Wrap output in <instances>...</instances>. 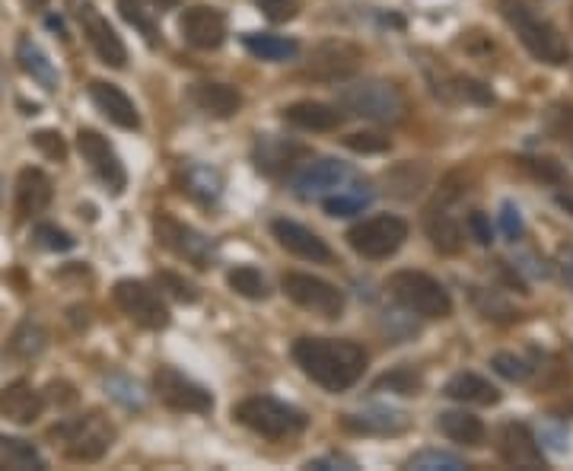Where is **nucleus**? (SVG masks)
Listing matches in <instances>:
<instances>
[{"label": "nucleus", "mask_w": 573, "mask_h": 471, "mask_svg": "<svg viewBox=\"0 0 573 471\" xmlns=\"http://www.w3.org/2000/svg\"><path fill=\"white\" fill-rule=\"evenodd\" d=\"M156 284H160V290H166L169 296H176L179 303H198V287L185 281V277L172 274V271H160L156 274Z\"/></svg>", "instance_id": "37998d69"}, {"label": "nucleus", "mask_w": 573, "mask_h": 471, "mask_svg": "<svg viewBox=\"0 0 573 471\" xmlns=\"http://www.w3.org/2000/svg\"><path fill=\"white\" fill-rule=\"evenodd\" d=\"M153 389L156 398L163 401L172 411H188V414H207L214 408V398L204 386H198L195 379H188L185 373H179L176 366H160L153 376Z\"/></svg>", "instance_id": "9d476101"}, {"label": "nucleus", "mask_w": 573, "mask_h": 471, "mask_svg": "<svg viewBox=\"0 0 573 471\" xmlns=\"http://www.w3.org/2000/svg\"><path fill=\"white\" fill-rule=\"evenodd\" d=\"M42 408H45V398L42 392L32 389V382L26 379H16L10 386L0 392V414L7 417L13 424H32L42 417Z\"/></svg>", "instance_id": "412c9836"}, {"label": "nucleus", "mask_w": 573, "mask_h": 471, "mask_svg": "<svg viewBox=\"0 0 573 471\" xmlns=\"http://www.w3.org/2000/svg\"><path fill=\"white\" fill-rule=\"evenodd\" d=\"M468 233L478 242V246H491L494 242V226H491V217L484 211H472L468 214Z\"/></svg>", "instance_id": "de8ad7c7"}, {"label": "nucleus", "mask_w": 573, "mask_h": 471, "mask_svg": "<svg viewBox=\"0 0 573 471\" xmlns=\"http://www.w3.org/2000/svg\"><path fill=\"white\" fill-rule=\"evenodd\" d=\"M545 131L554 137V141H564L573 147V106H551L545 112Z\"/></svg>", "instance_id": "ea45409f"}, {"label": "nucleus", "mask_w": 573, "mask_h": 471, "mask_svg": "<svg viewBox=\"0 0 573 471\" xmlns=\"http://www.w3.org/2000/svg\"><path fill=\"white\" fill-rule=\"evenodd\" d=\"M36 242L48 252H71L74 249V236L58 230L55 223H39L36 226Z\"/></svg>", "instance_id": "c03bdc74"}, {"label": "nucleus", "mask_w": 573, "mask_h": 471, "mask_svg": "<svg viewBox=\"0 0 573 471\" xmlns=\"http://www.w3.org/2000/svg\"><path fill=\"white\" fill-rule=\"evenodd\" d=\"M45 341H48L45 328H42L39 322H32V319H29V322H23L20 328L13 331V338H10V354H13V357H23V360H29V357L42 354Z\"/></svg>", "instance_id": "f704fd0d"}, {"label": "nucleus", "mask_w": 573, "mask_h": 471, "mask_svg": "<svg viewBox=\"0 0 573 471\" xmlns=\"http://www.w3.org/2000/svg\"><path fill=\"white\" fill-rule=\"evenodd\" d=\"M0 468H10V471H42L45 462H42L39 449L32 446V443L0 433Z\"/></svg>", "instance_id": "2f4dec72"}, {"label": "nucleus", "mask_w": 573, "mask_h": 471, "mask_svg": "<svg viewBox=\"0 0 573 471\" xmlns=\"http://www.w3.org/2000/svg\"><path fill=\"white\" fill-rule=\"evenodd\" d=\"M115 303L131 322H137L141 328L160 331L169 325L166 303L160 300V293L144 281H118L115 284Z\"/></svg>", "instance_id": "f8f14e48"}, {"label": "nucleus", "mask_w": 573, "mask_h": 471, "mask_svg": "<svg viewBox=\"0 0 573 471\" xmlns=\"http://www.w3.org/2000/svg\"><path fill=\"white\" fill-rule=\"evenodd\" d=\"M106 389H109V395L115 401H121V405L131 408V411H144V405H147V395L141 389V382L131 379V376H121V373L109 376L106 379Z\"/></svg>", "instance_id": "c9c22d12"}, {"label": "nucleus", "mask_w": 573, "mask_h": 471, "mask_svg": "<svg viewBox=\"0 0 573 471\" xmlns=\"http://www.w3.org/2000/svg\"><path fill=\"white\" fill-rule=\"evenodd\" d=\"M284 293L290 296L293 303H297L300 309L312 312V316H322V319H338L344 312V293L335 287L322 281V277H312V274H284L281 281Z\"/></svg>", "instance_id": "1a4fd4ad"}, {"label": "nucleus", "mask_w": 573, "mask_h": 471, "mask_svg": "<svg viewBox=\"0 0 573 471\" xmlns=\"http://www.w3.org/2000/svg\"><path fill=\"white\" fill-rule=\"evenodd\" d=\"M373 389H376V392L389 389V392H395V395H418V392H421V376L414 373V370H408V366H402V370L386 373L382 379H376Z\"/></svg>", "instance_id": "a19ab883"}, {"label": "nucleus", "mask_w": 573, "mask_h": 471, "mask_svg": "<svg viewBox=\"0 0 573 471\" xmlns=\"http://www.w3.org/2000/svg\"><path fill=\"white\" fill-rule=\"evenodd\" d=\"M497 452L513 468H545V452L526 424H503L497 433Z\"/></svg>", "instance_id": "dca6fc26"}, {"label": "nucleus", "mask_w": 573, "mask_h": 471, "mask_svg": "<svg viewBox=\"0 0 573 471\" xmlns=\"http://www.w3.org/2000/svg\"><path fill=\"white\" fill-rule=\"evenodd\" d=\"M16 61H20V67L23 71L36 80L42 90H48V93H55L58 90V71H55V64L48 61V55L45 51L32 42V39H20L16 42Z\"/></svg>", "instance_id": "bb28decb"}, {"label": "nucleus", "mask_w": 573, "mask_h": 471, "mask_svg": "<svg viewBox=\"0 0 573 471\" xmlns=\"http://www.w3.org/2000/svg\"><path fill=\"white\" fill-rule=\"evenodd\" d=\"M51 436L61 443V449L77 462H96L109 452L115 430L102 414H83V417H71V421H61Z\"/></svg>", "instance_id": "39448f33"}, {"label": "nucleus", "mask_w": 573, "mask_h": 471, "mask_svg": "<svg viewBox=\"0 0 573 471\" xmlns=\"http://www.w3.org/2000/svg\"><path fill=\"white\" fill-rule=\"evenodd\" d=\"M74 13H77V20L86 32V39H90L93 51L99 55L102 64H109V67H125L128 64V48L125 42L118 39V32L109 26V20L102 16L90 0H74Z\"/></svg>", "instance_id": "4468645a"}, {"label": "nucleus", "mask_w": 573, "mask_h": 471, "mask_svg": "<svg viewBox=\"0 0 573 471\" xmlns=\"http://www.w3.org/2000/svg\"><path fill=\"white\" fill-rule=\"evenodd\" d=\"M51 204V179L42 169H23L16 179V207L23 217H36Z\"/></svg>", "instance_id": "393cba45"}, {"label": "nucleus", "mask_w": 573, "mask_h": 471, "mask_svg": "<svg viewBox=\"0 0 573 471\" xmlns=\"http://www.w3.org/2000/svg\"><path fill=\"white\" fill-rule=\"evenodd\" d=\"M242 45H246L249 55L262 58V61H290V58H297V51H300V45L293 39L271 36V32H249V36H242Z\"/></svg>", "instance_id": "7c9ffc66"}, {"label": "nucleus", "mask_w": 573, "mask_h": 471, "mask_svg": "<svg viewBox=\"0 0 573 471\" xmlns=\"http://www.w3.org/2000/svg\"><path fill=\"white\" fill-rule=\"evenodd\" d=\"M23 4H26L29 10H45V7H48V0H23Z\"/></svg>", "instance_id": "864d4df0"}, {"label": "nucleus", "mask_w": 573, "mask_h": 471, "mask_svg": "<svg viewBox=\"0 0 573 471\" xmlns=\"http://www.w3.org/2000/svg\"><path fill=\"white\" fill-rule=\"evenodd\" d=\"M182 182H185V191H188V195H191V198H198L201 204H214V201L220 198V191H223L220 172L211 169V166H201V163L188 166V169H185V176H182Z\"/></svg>", "instance_id": "473e14b6"}, {"label": "nucleus", "mask_w": 573, "mask_h": 471, "mask_svg": "<svg viewBox=\"0 0 573 471\" xmlns=\"http://www.w3.org/2000/svg\"><path fill=\"white\" fill-rule=\"evenodd\" d=\"M427 236L443 255H456L462 249V226L446 207H433L427 214Z\"/></svg>", "instance_id": "c756f323"}, {"label": "nucleus", "mask_w": 573, "mask_h": 471, "mask_svg": "<svg viewBox=\"0 0 573 471\" xmlns=\"http://www.w3.org/2000/svg\"><path fill=\"white\" fill-rule=\"evenodd\" d=\"M338 102L351 115L376 121V125H398L408 112V102H405L402 90H398L395 83H386V80H363V83L341 86Z\"/></svg>", "instance_id": "7ed1b4c3"}, {"label": "nucleus", "mask_w": 573, "mask_h": 471, "mask_svg": "<svg viewBox=\"0 0 573 471\" xmlns=\"http://www.w3.org/2000/svg\"><path fill=\"white\" fill-rule=\"evenodd\" d=\"M271 233H274V239L281 242L287 252H293L297 258H306V261H328V258H332V249L325 246V239H319L312 230H306L303 223L274 220L271 223Z\"/></svg>", "instance_id": "aec40b11"}, {"label": "nucleus", "mask_w": 573, "mask_h": 471, "mask_svg": "<svg viewBox=\"0 0 573 471\" xmlns=\"http://www.w3.org/2000/svg\"><path fill=\"white\" fill-rule=\"evenodd\" d=\"M523 166L526 169H532L538 179H545V182H564V169L554 163V160H523Z\"/></svg>", "instance_id": "3c124183"}, {"label": "nucleus", "mask_w": 573, "mask_h": 471, "mask_svg": "<svg viewBox=\"0 0 573 471\" xmlns=\"http://www.w3.org/2000/svg\"><path fill=\"white\" fill-rule=\"evenodd\" d=\"M7 90V71H4V61H0V96Z\"/></svg>", "instance_id": "5fc2aeb1"}, {"label": "nucleus", "mask_w": 573, "mask_h": 471, "mask_svg": "<svg viewBox=\"0 0 573 471\" xmlns=\"http://www.w3.org/2000/svg\"><path fill=\"white\" fill-rule=\"evenodd\" d=\"M408 468H414V471H465L468 465L459 456H453V452L424 449L418 456L408 459Z\"/></svg>", "instance_id": "4c0bfd02"}, {"label": "nucleus", "mask_w": 573, "mask_h": 471, "mask_svg": "<svg viewBox=\"0 0 573 471\" xmlns=\"http://www.w3.org/2000/svg\"><path fill=\"white\" fill-rule=\"evenodd\" d=\"M233 417L242 427L268 436V440H284V436H293L306 427V414L277 398H246L242 405H236Z\"/></svg>", "instance_id": "423d86ee"}, {"label": "nucleus", "mask_w": 573, "mask_h": 471, "mask_svg": "<svg viewBox=\"0 0 573 471\" xmlns=\"http://www.w3.org/2000/svg\"><path fill=\"white\" fill-rule=\"evenodd\" d=\"M271 23H290L300 13V0H252Z\"/></svg>", "instance_id": "a18cd8bd"}, {"label": "nucleus", "mask_w": 573, "mask_h": 471, "mask_svg": "<svg viewBox=\"0 0 573 471\" xmlns=\"http://www.w3.org/2000/svg\"><path fill=\"white\" fill-rule=\"evenodd\" d=\"M77 150H80L83 160L93 166V172L99 176V182L106 185L112 195H121V191H125L128 172H125V166H121V160H118V153L112 150V144H109L99 131L80 128V134H77Z\"/></svg>", "instance_id": "ddd939ff"}, {"label": "nucleus", "mask_w": 573, "mask_h": 471, "mask_svg": "<svg viewBox=\"0 0 573 471\" xmlns=\"http://www.w3.org/2000/svg\"><path fill=\"white\" fill-rule=\"evenodd\" d=\"M437 93H443L449 102H472V106H491L494 102V93L488 90V86L478 83V80H468V77L446 80L443 86H437Z\"/></svg>", "instance_id": "72a5a7b5"}, {"label": "nucleus", "mask_w": 573, "mask_h": 471, "mask_svg": "<svg viewBox=\"0 0 573 471\" xmlns=\"http://www.w3.org/2000/svg\"><path fill=\"white\" fill-rule=\"evenodd\" d=\"M363 61V51L351 42H325L312 51V58L306 64V74L325 80V83H335L357 74V67Z\"/></svg>", "instance_id": "2eb2a0df"}, {"label": "nucleus", "mask_w": 573, "mask_h": 471, "mask_svg": "<svg viewBox=\"0 0 573 471\" xmlns=\"http://www.w3.org/2000/svg\"><path fill=\"white\" fill-rule=\"evenodd\" d=\"M437 427L443 436H449V440L459 443V446H481L484 436H488L481 417L468 414V411H443L437 417Z\"/></svg>", "instance_id": "c85d7f7f"}, {"label": "nucleus", "mask_w": 573, "mask_h": 471, "mask_svg": "<svg viewBox=\"0 0 573 471\" xmlns=\"http://www.w3.org/2000/svg\"><path fill=\"white\" fill-rule=\"evenodd\" d=\"M252 156H255V166L262 172H284L297 163V156H303V147L287 141V137H277V134H258Z\"/></svg>", "instance_id": "5701e85b"}, {"label": "nucleus", "mask_w": 573, "mask_h": 471, "mask_svg": "<svg viewBox=\"0 0 573 471\" xmlns=\"http://www.w3.org/2000/svg\"><path fill=\"white\" fill-rule=\"evenodd\" d=\"M118 13L125 16V23H131L141 36L147 39V45H160V26H156L150 16H147V10L137 4V0H118Z\"/></svg>", "instance_id": "e433bc0d"}, {"label": "nucleus", "mask_w": 573, "mask_h": 471, "mask_svg": "<svg viewBox=\"0 0 573 471\" xmlns=\"http://www.w3.org/2000/svg\"><path fill=\"white\" fill-rule=\"evenodd\" d=\"M389 293L414 316L424 319H446L453 312V296L446 293L440 281H433L424 271H395L389 277Z\"/></svg>", "instance_id": "20e7f679"}, {"label": "nucleus", "mask_w": 573, "mask_h": 471, "mask_svg": "<svg viewBox=\"0 0 573 471\" xmlns=\"http://www.w3.org/2000/svg\"><path fill=\"white\" fill-rule=\"evenodd\" d=\"M32 144H36L48 160H64L67 156V144H64V137L58 131H39V134H32Z\"/></svg>", "instance_id": "49530a36"}, {"label": "nucleus", "mask_w": 573, "mask_h": 471, "mask_svg": "<svg viewBox=\"0 0 573 471\" xmlns=\"http://www.w3.org/2000/svg\"><path fill=\"white\" fill-rule=\"evenodd\" d=\"M491 366H494V370H497L503 379H510V382H526V379L532 376V366H529L523 357L510 354V351H500V354H494Z\"/></svg>", "instance_id": "79ce46f5"}, {"label": "nucleus", "mask_w": 573, "mask_h": 471, "mask_svg": "<svg viewBox=\"0 0 573 471\" xmlns=\"http://www.w3.org/2000/svg\"><path fill=\"white\" fill-rule=\"evenodd\" d=\"M153 4H156V7H160V10H169V7H176V4H179V0H153Z\"/></svg>", "instance_id": "6e6d98bb"}, {"label": "nucleus", "mask_w": 573, "mask_h": 471, "mask_svg": "<svg viewBox=\"0 0 573 471\" xmlns=\"http://www.w3.org/2000/svg\"><path fill=\"white\" fill-rule=\"evenodd\" d=\"M230 287L239 293V296H246V300H265L268 296V284H265V277L258 274L255 268H236V271H230Z\"/></svg>", "instance_id": "58836bf2"}, {"label": "nucleus", "mask_w": 573, "mask_h": 471, "mask_svg": "<svg viewBox=\"0 0 573 471\" xmlns=\"http://www.w3.org/2000/svg\"><path fill=\"white\" fill-rule=\"evenodd\" d=\"M0 198H4V182H0Z\"/></svg>", "instance_id": "4d7b16f0"}, {"label": "nucleus", "mask_w": 573, "mask_h": 471, "mask_svg": "<svg viewBox=\"0 0 573 471\" xmlns=\"http://www.w3.org/2000/svg\"><path fill=\"white\" fill-rule=\"evenodd\" d=\"M500 226H503V236H507L510 242H519L526 233V226H523V217H519V211L513 204H503V211H500Z\"/></svg>", "instance_id": "8fccbe9b"}, {"label": "nucleus", "mask_w": 573, "mask_h": 471, "mask_svg": "<svg viewBox=\"0 0 573 471\" xmlns=\"http://www.w3.org/2000/svg\"><path fill=\"white\" fill-rule=\"evenodd\" d=\"M558 204L564 207L567 214H573V195H558Z\"/></svg>", "instance_id": "603ef678"}, {"label": "nucleus", "mask_w": 573, "mask_h": 471, "mask_svg": "<svg viewBox=\"0 0 573 471\" xmlns=\"http://www.w3.org/2000/svg\"><path fill=\"white\" fill-rule=\"evenodd\" d=\"M344 144L351 147L354 153H382V150H389V137H382V134H351Z\"/></svg>", "instance_id": "09e8293b"}, {"label": "nucleus", "mask_w": 573, "mask_h": 471, "mask_svg": "<svg viewBox=\"0 0 573 471\" xmlns=\"http://www.w3.org/2000/svg\"><path fill=\"white\" fill-rule=\"evenodd\" d=\"M293 360L300 370L328 392H344L367 370V354L354 341L338 338H300L293 344Z\"/></svg>", "instance_id": "f257e3e1"}, {"label": "nucleus", "mask_w": 573, "mask_h": 471, "mask_svg": "<svg viewBox=\"0 0 573 471\" xmlns=\"http://www.w3.org/2000/svg\"><path fill=\"white\" fill-rule=\"evenodd\" d=\"M354 179H357L354 166L322 156V160H309L306 166L293 169L290 185H293V191H297L300 198H306V201L319 198L322 201V198L332 195V191L344 188L347 182H354Z\"/></svg>", "instance_id": "9b49d317"}, {"label": "nucleus", "mask_w": 573, "mask_h": 471, "mask_svg": "<svg viewBox=\"0 0 573 471\" xmlns=\"http://www.w3.org/2000/svg\"><path fill=\"white\" fill-rule=\"evenodd\" d=\"M182 36L188 45L201 51H214L227 39V16L214 7H191L182 16Z\"/></svg>", "instance_id": "f3484780"}, {"label": "nucleus", "mask_w": 573, "mask_h": 471, "mask_svg": "<svg viewBox=\"0 0 573 471\" xmlns=\"http://www.w3.org/2000/svg\"><path fill=\"white\" fill-rule=\"evenodd\" d=\"M408 239V223L402 217L392 214H379L370 220H360L357 226L347 230V242L351 249L363 258H389L405 246Z\"/></svg>", "instance_id": "0eeeda50"}, {"label": "nucleus", "mask_w": 573, "mask_h": 471, "mask_svg": "<svg viewBox=\"0 0 573 471\" xmlns=\"http://www.w3.org/2000/svg\"><path fill=\"white\" fill-rule=\"evenodd\" d=\"M443 392L453 401H465V405H497L500 401V392L478 373H456L443 386Z\"/></svg>", "instance_id": "cd10ccee"}, {"label": "nucleus", "mask_w": 573, "mask_h": 471, "mask_svg": "<svg viewBox=\"0 0 573 471\" xmlns=\"http://www.w3.org/2000/svg\"><path fill=\"white\" fill-rule=\"evenodd\" d=\"M376 198V191L367 185V182H347L344 188L332 191L328 198H322V207H325V214L328 217H354V214H363L367 207L373 204Z\"/></svg>", "instance_id": "a878e982"}, {"label": "nucleus", "mask_w": 573, "mask_h": 471, "mask_svg": "<svg viewBox=\"0 0 573 471\" xmlns=\"http://www.w3.org/2000/svg\"><path fill=\"white\" fill-rule=\"evenodd\" d=\"M341 427L363 436H398L411 430V417L395 408H367L360 414H344Z\"/></svg>", "instance_id": "6ab92c4d"}, {"label": "nucleus", "mask_w": 573, "mask_h": 471, "mask_svg": "<svg viewBox=\"0 0 573 471\" xmlns=\"http://www.w3.org/2000/svg\"><path fill=\"white\" fill-rule=\"evenodd\" d=\"M90 99H93V106L112 121V125L125 128V131L141 128V115H137L134 102L128 99V93H121L115 83L93 80L90 83Z\"/></svg>", "instance_id": "a211bd4d"}, {"label": "nucleus", "mask_w": 573, "mask_h": 471, "mask_svg": "<svg viewBox=\"0 0 573 471\" xmlns=\"http://www.w3.org/2000/svg\"><path fill=\"white\" fill-rule=\"evenodd\" d=\"M284 118L290 121L293 128H303V131H335L341 128V109L338 106H328V102H293L290 109H284Z\"/></svg>", "instance_id": "b1692460"}, {"label": "nucleus", "mask_w": 573, "mask_h": 471, "mask_svg": "<svg viewBox=\"0 0 573 471\" xmlns=\"http://www.w3.org/2000/svg\"><path fill=\"white\" fill-rule=\"evenodd\" d=\"M191 106L211 118H233L242 109V93L227 83H195L188 90Z\"/></svg>", "instance_id": "4be33fe9"}, {"label": "nucleus", "mask_w": 573, "mask_h": 471, "mask_svg": "<svg viewBox=\"0 0 573 471\" xmlns=\"http://www.w3.org/2000/svg\"><path fill=\"white\" fill-rule=\"evenodd\" d=\"M153 233H156V242H160V246H166L172 255L185 258L188 265H195L201 271L214 265V258H217L214 242L204 233H198L195 226H185L179 220H172L169 214H160L153 220Z\"/></svg>", "instance_id": "6e6552de"}, {"label": "nucleus", "mask_w": 573, "mask_h": 471, "mask_svg": "<svg viewBox=\"0 0 573 471\" xmlns=\"http://www.w3.org/2000/svg\"><path fill=\"white\" fill-rule=\"evenodd\" d=\"M503 16H507V23L516 29L519 42L526 45V51H529L532 58H538L542 64H551V67L570 64V45H567V39L548 20L535 16L523 4V0H503Z\"/></svg>", "instance_id": "f03ea898"}]
</instances>
